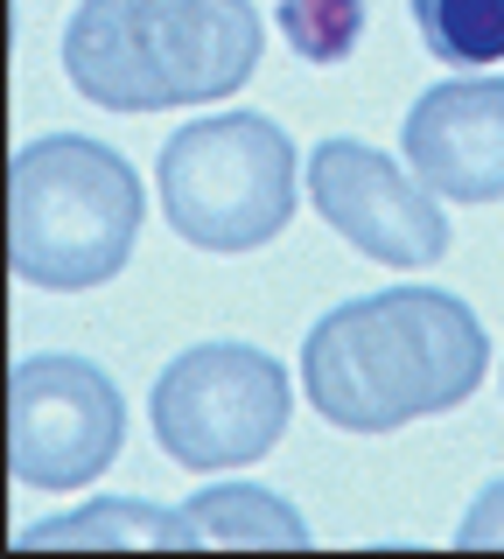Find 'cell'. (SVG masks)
Here are the masks:
<instances>
[{
    "label": "cell",
    "mask_w": 504,
    "mask_h": 559,
    "mask_svg": "<svg viewBox=\"0 0 504 559\" xmlns=\"http://www.w3.org/2000/svg\"><path fill=\"white\" fill-rule=\"evenodd\" d=\"M483 322L442 287H386L329 308L302 343L308 399L343 433H392L421 413H456L483 384Z\"/></svg>",
    "instance_id": "obj_1"
},
{
    "label": "cell",
    "mask_w": 504,
    "mask_h": 559,
    "mask_svg": "<svg viewBox=\"0 0 504 559\" xmlns=\"http://www.w3.org/2000/svg\"><path fill=\"white\" fill-rule=\"evenodd\" d=\"M259 63L253 0H84L63 28V70L106 112L232 98Z\"/></svg>",
    "instance_id": "obj_2"
},
{
    "label": "cell",
    "mask_w": 504,
    "mask_h": 559,
    "mask_svg": "<svg viewBox=\"0 0 504 559\" xmlns=\"http://www.w3.org/2000/svg\"><path fill=\"white\" fill-rule=\"evenodd\" d=\"M148 197L127 154L84 133H43L8 168V266L28 287L84 294L133 259Z\"/></svg>",
    "instance_id": "obj_3"
},
{
    "label": "cell",
    "mask_w": 504,
    "mask_h": 559,
    "mask_svg": "<svg viewBox=\"0 0 504 559\" xmlns=\"http://www.w3.org/2000/svg\"><path fill=\"white\" fill-rule=\"evenodd\" d=\"M162 210L168 231L203 252H253L273 231H288L302 197L294 140L259 112L189 119L162 147Z\"/></svg>",
    "instance_id": "obj_4"
},
{
    "label": "cell",
    "mask_w": 504,
    "mask_h": 559,
    "mask_svg": "<svg viewBox=\"0 0 504 559\" xmlns=\"http://www.w3.org/2000/svg\"><path fill=\"white\" fill-rule=\"evenodd\" d=\"M288 371L259 343H197L154 378V441L168 462L197 468H238L259 462L288 433Z\"/></svg>",
    "instance_id": "obj_5"
},
{
    "label": "cell",
    "mask_w": 504,
    "mask_h": 559,
    "mask_svg": "<svg viewBox=\"0 0 504 559\" xmlns=\"http://www.w3.org/2000/svg\"><path fill=\"white\" fill-rule=\"evenodd\" d=\"M127 441V399L92 357L43 349L8 378V468L28 489H84Z\"/></svg>",
    "instance_id": "obj_6"
},
{
    "label": "cell",
    "mask_w": 504,
    "mask_h": 559,
    "mask_svg": "<svg viewBox=\"0 0 504 559\" xmlns=\"http://www.w3.org/2000/svg\"><path fill=\"white\" fill-rule=\"evenodd\" d=\"M308 197H316V217L329 231H343L378 266L413 273L448 252V217L434 189L364 140H323L308 162Z\"/></svg>",
    "instance_id": "obj_7"
},
{
    "label": "cell",
    "mask_w": 504,
    "mask_h": 559,
    "mask_svg": "<svg viewBox=\"0 0 504 559\" xmlns=\"http://www.w3.org/2000/svg\"><path fill=\"white\" fill-rule=\"evenodd\" d=\"M407 168L448 203H497L504 197V78H448L413 98Z\"/></svg>",
    "instance_id": "obj_8"
},
{
    "label": "cell",
    "mask_w": 504,
    "mask_h": 559,
    "mask_svg": "<svg viewBox=\"0 0 504 559\" xmlns=\"http://www.w3.org/2000/svg\"><path fill=\"white\" fill-rule=\"evenodd\" d=\"M22 546H113V552H189L203 546L197 518L183 503H154V497H92L84 511H63V518H43L36 532H22Z\"/></svg>",
    "instance_id": "obj_9"
},
{
    "label": "cell",
    "mask_w": 504,
    "mask_h": 559,
    "mask_svg": "<svg viewBox=\"0 0 504 559\" xmlns=\"http://www.w3.org/2000/svg\"><path fill=\"white\" fill-rule=\"evenodd\" d=\"M197 518L203 546H273V552H302L308 546V524L288 497L273 489H253V483H211L183 503Z\"/></svg>",
    "instance_id": "obj_10"
},
{
    "label": "cell",
    "mask_w": 504,
    "mask_h": 559,
    "mask_svg": "<svg viewBox=\"0 0 504 559\" xmlns=\"http://www.w3.org/2000/svg\"><path fill=\"white\" fill-rule=\"evenodd\" d=\"M434 63H504V0H407Z\"/></svg>",
    "instance_id": "obj_11"
},
{
    "label": "cell",
    "mask_w": 504,
    "mask_h": 559,
    "mask_svg": "<svg viewBox=\"0 0 504 559\" xmlns=\"http://www.w3.org/2000/svg\"><path fill=\"white\" fill-rule=\"evenodd\" d=\"M281 28L294 35V49L316 63H337L343 49L358 43L364 8L358 0H281Z\"/></svg>",
    "instance_id": "obj_12"
},
{
    "label": "cell",
    "mask_w": 504,
    "mask_h": 559,
    "mask_svg": "<svg viewBox=\"0 0 504 559\" xmlns=\"http://www.w3.org/2000/svg\"><path fill=\"white\" fill-rule=\"evenodd\" d=\"M456 546H491V552H504V483H491L477 503H469V518H462V532H456Z\"/></svg>",
    "instance_id": "obj_13"
}]
</instances>
